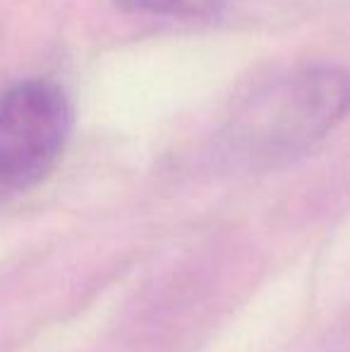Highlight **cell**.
Instances as JSON below:
<instances>
[{
	"label": "cell",
	"instance_id": "7a4b0ae2",
	"mask_svg": "<svg viewBox=\"0 0 350 352\" xmlns=\"http://www.w3.org/2000/svg\"><path fill=\"white\" fill-rule=\"evenodd\" d=\"M75 111L51 79H24L0 96V199L51 175L72 135Z\"/></svg>",
	"mask_w": 350,
	"mask_h": 352
},
{
	"label": "cell",
	"instance_id": "6da1fadb",
	"mask_svg": "<svg viewBox=\"0 0 350 352\" xmlns=\"http://www.w3.org/2000/svg\"><path fill=\"white\" fill-rule=\"evenodd\" d=\"M350 116V72L317 65L259 91L233 122V144L252 158L293 156Z\"/></svg>",
	"mask_w": 350,
	"mask_h": 352
},
{
	"label": "cell",
	"instance_id": "3957f363",
	"mask_svg": "<svg viewBox=\"0 0 350 352\" xmlns=\"http://www.w3.org/2000/svg\"><path fill=\"white\" fill-rule=\"evenodd\" d=\"M116 5L127 12L187 22H211L223 10V0H116Z\"/></svg>",
	"mask_w": 350,
	"mask_h": 352
}]
</instances>
